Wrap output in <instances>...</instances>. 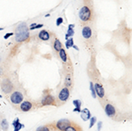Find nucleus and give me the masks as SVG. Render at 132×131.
<instances>
[{
    "label": "nucleus",
    "mask_w": 132,
    "mask_h": 131,
    "mask_svg": "<svg viewBox=\"0 0 132 131\" xmlns=\"http://www.w3.org/2000/svg\"><path fill=\"white\" fill-rule=\"evenodd\" d=\"M70 121H68V120H60V121L57 122V124H56V127L57 128H59L60 130H62V131H64L66 129V128L68 126H70Z\"/></svg>",
    "instance_id": "nucleus-8"
},
{
    "label": "nucleus",
    "mask_w": 132,
    "mask_h": 131,
    "mask_svg": "<svg viewBox=\"0 0 132 131\" xmlns=\"http://www.w3.org/2000/svg\"><path fill=\"white\" fill-rule=\"evenodd\" d=\"M105 113L108 117H113L116 115V108L113 105L111 104H107L105 106Z\"/></svg>",
    "instance_id": "nucleus-6"
},
{
    "label": "nucleus",
    "mask_w": 132,
    "mask_h": 131,
    "mask_svg": "<svg viewBox=\"0 0 132 131\" xmlns=\"http://www.w3.org/2000/svg\"><path fill=\"white\" fill-rule=\"evenodd\" d=\"M12 125H13L14 127V129L18 131H20V129H21V128H23V125L20 122V120H18V118L14 120L13 122H12Z\"/></svg>",
    "instance_id": "nucleus-14"
},
{
    "label": "nucleus",
    "mask_w": 132,
    "mask_h": 131,
    "mask_svg": "<svg viewBox=\"0 0 132 131\" xmlns=\"http://www.w3.org/2000/svg\"><path fill=\"white\" fill-rule=\"evenodd\" d=\"M59 56H60L61 59L63 60V62H67V59H68V57H67L66 52H65V50H64V49H62L60 51H59Z\"/></svg>",
    "instance_id": "nucleus-18"
},
{
    "label": "nucleus",
    "mask_w": 132,
    "mask_h": 131,
    "mask_svg": "<svg viewBox=\"0 0 132 131\" xmlns=\"http://www.w3.org/2000/svg\"><path fill=\"white\" fill-rule=\"evenodd\" d=\"M12 35H13V33H9V34H5V37H4V38H5V39H8L9 37H11V36H12Z\"/></svg>",
    "instance_id": "nucleus-27"
},
{
    "label": "nucleus",
    "mask_w": 132,
    "mask_h": 131,
    "mask_svg": "<svg viewBox=\"0 0 132 131\" xmlns=\"http://www.w3.org/2000/svg\"><path fill=\"white\" fill-rule=\"evenodd\" d=\"M54 98L52 97L51 95H48L47 97L45 98V99H43V103L42 104L43 105H52L54 104Z\"/></svg>",
    "instance_id": "nucleus-15"
},
{
    "label": "nucleus",
    "mask_w": 132,
    "mask_h": 131,
    "mask_svg": "<svg viewBox=\"0 0 132 131\" xmlns=\"http://www.w3.org/2000/svg\"><path fill=\"white\" fill-rule=\"evenodd\" d=\"M96 121H97V118L96 117H91L90 118V125H89V128H92L93 127V125L95 124V122H96Z\"/></svg>",
    "instance_id": "nucleus-23"
},
{
    "label": "nucleus",
    "mask_w": 132,
    "mask_h": 131,
    "mask_svg": "<svg viewBox=\"0 0 132 131\" xmlns=\"http://www.w3.org/2000/svg\"><path fill=\"white\" fill-rule=\"evenodd\" d=\"M73 105L75 106V109L73 110L74 112H81V101L79 99L73 100Z\"/></svg>",
    "instance_id": "nucleus-13"
},
{
    "label": "nucleus",
    "mask_w": 132,
    "mask_h": 131,
    "mask_svg": "<svg viewBox=\"0 0 132 131\" xmlns=\"http://www.w3.org/2000/svg\"><path fill=\"white\" fill-rule=\"evenodd\" d=\"M82 35L85 39H90L92 36V29L90 27H85L82 29Z\"/></svg>",
    "instance_id": "nucleus-9"
},
{
    "label": "nucleus",
    "mask_w": 132,
    "mask_h": 131,
    "mask_svg": "<svg viewBox=\"0 0 132 131\" xmlns=\"http://www.w3.org/2000/svg\"><path fill=\"white\" fill-rule=\"evenodd\" d=\"M73 34H74L73 28H69L68 31H67L66 35H65V39H66V40H68V39H70V37H71Z\"/></svg>",
    "instance_id": "nucleus-21"
},
{
    "label": "nucleus",
    "mask_w": 132,
    "mask_h": 131,
    "mask_svg": "<svg viewBox=\"0 0 132 131\" xmlns=\"http://www.w3.org/2000/svg\"><path fill=\"white\" fill-rule=\"evenodd\" d=\"M79 19L82 21H88L91 19V10L89 7L83 6L79 11Z\"/></svg>",
    "instance_id": "nucleus-2"
},
{
    "label": "nucleus",
    "mask_w": 132,
    "mask_h": 131,
    "mask_svg": "<svg viewBox=\"0 0 132 131\" xmlns=\"http://www.w3.org/2000/svg\"><path fill=\"white\" fill-rule=\"evenodd\" d=\"M14 131H18V130H15V129H14Z\"/></svg>",
    "instance_id": "nucleus-32"
},
{
    "label": "nucleus",
    "mask_w": 132,
    "mask_h": 131,
    "mask_svg": "<svg viewBox=\"0 0 132 131\" xmlns=\"http://www.w3.org/2000/svg\"><path fill=\"white\" fill-rule=\"evenodd\" d=\"M65 85L66 87H70L72 85V77L70 74H67L65 77Z\"/></svg>",
    "instance_id": "nucleus-16"
},
{
    "label": "nucleus",
    "mask_w": 132,
    "mask_h": 131,
    "mask_svg": "<svg viewBox=\"0 0 132 131\" xmlns=\"http://www.w3.org/2000/svg\"><path fill=\"white\" fill-rule=\"evenodd\" d=\"M54 49H55L56 51H58V52L63 49V48H62V43H61V41L58 40V39H55V42H54Z\"/></svg>",
    "instance_id": "nucleus-17"
},
{
    "label": "nucleus",
    "mask_w": 132,
    "mask_h": 131,
    "mask_svg": "<svg viewBox=\"0 0 132 131\" xmlns=\"http://www.w3.org/2000/svg\"><path fill=\"white\" fill-rule=\"evenodd\" d=\"M39 38L42 40H48L49 39V34L46 30H42L39 33Z\"/></svg>",
    "instance_id": "nucleus-12"
},
{
    "label": "nucleus",
    "mask_w": 132,
    "mask_h": 131,
    "mask_svg": "<svg viewBox=\"0 0 132 131\" xmlns=\"http://www.w3.org/2000/svg\"><path fill=\"white\" fill-rule=\"evenodd\" d=\"M81 114V118H82L83 121H88L89 119H90L91 117H92V115H91V113L89 111L87 108H85V109L81 110L80 112Z\"/></svg>",
    "instance_id": "nucleus-10"
},
{
    "label": "nucleus",
    "mask_w": 132,
    "mask_h": 131,
    "mask_svg": "<svg viewBox=\"0 0 132 131\" xmlns=\"http://www.w3.org/2000/svg\"><path fill=\"white\" fill-rule=\"evenodd\" d=\"M63 22H64V19H63L62 17H59L58 19H56V22H55V23H56V26L58 27V26H60Z\"/></svg>",
    "instance_id": "nucleus-24"
},
{
    "label": "nucleus",
    "mask_w": 132,
    "mask_h": 131,
    "mask_svg": "<svg viewBox=\"0 0 132 131\" xmlns=\"http://www.w3.org/2000/svg\"><path fill=\"white\" fill-rule=\"evenodd\" d=\"M2 30H4V27H0V31H2Z\"/></svg>",
    "instance_id": "nucleus-31"
},
{
    "label": "nucleus",
    "mask_w": 132,
    "mask_h": 131,
    "mask_svg": "<svg viewBox=\"0 0 132 131\" xmlns=\"http://www.w3.org/2000/svg\"><path fill=\"white\" fill-rule=\"evenodd\" d=\"M1 128H3L4 130H7L8 129V122L5 119H4L1 122Z\"/></svg>",
    "instance_id": "nucleus-22"
},
{
    "label": "nucleus",
    "mask_w": 132,
    "mask_h": 131,
    "mask_svg": "<svg viewBox=\"0 0 132 131\" xmlns=\"http://www.w3.org/2000/svg\"><path fill=\"white\" fill-rule=\"evenodd\" d=\"M35 26H36V24H35V23H33V24H31V25H30V27H34Z\"/></svg>",
    "instance_id": "nucleus-29"
},
{
    "label": "nucleus",
    "mask_w": 132,
    "mask_h": 131,
    "mask_svg": "<svg viewBox=\"0 0 132 131\" xmlns=\"http://www.w3.org/2000/svg\"><path fill=\"white\" fill-rule=\"evenodd\" d=\"M64 131H77V129H76L75 128H74L73 126H71V125H70V126H68L66 128V129Z\"/></svg>",
    "instance_id": "nucleus-25"
},
{
    "label": "nucleus",
    "mask_w": 132,
    "mask_h": 131,
    "mask_svg": "<svg viewBox=\"0 0 132 131\" xmlns=\"http://www.w3.org/2000/svg\"><path fill=\"white\" fill-rule=\"evenodd\" d=\"M65 46H66L67 49H70V48L73 47V46H74L73 39H72V38L68 39V40H66V42H65Z\"/></svg>",
    "instance_id": "nucleus-19"
},
{
    "label": "nucleus",
    "mask_w": 132,
    "mask_h": 131,
    "mask_svg": "<svg viewBox=\"0 0 132 131\" xmlns=\"http://www.w3.org/2000/svg\"><path fill=\"white\" fill-rule=\"evenodd\" d=\"M69 96H70V91H69L68 87H64V88H63V89L60 91V93H59L58 99H59V100L64 102V101H66L67 99H69Z\"/></svg>",
    "instance_id": "nucleus-4"
},
{
    "label": "nucleus",
    "mask_w": 132,
    "mask_h": 131,
    "mask_svg": "<svg viewBox=\"0 0 132 131\" xmlns=\"http://www.w3.org/2000/svg\"><path fill=\"white\" fill-rule=\"evenodd\" d=\"M29 37V31L25 23H20L18 26L15 31V40L16 41L20 42L26 40Z\"/></svg>",
    "instance_id": "nucleus-1"
},
{
    "label": "nucleus",
    "mask_w": 132,
    "mask_h": 131,
    "mask_svg": "<svg viewBox=\"0 0 132 131\" xmlns=\"http://www.w3.org/2000/svg\"><path fill=\"white\" fill-rule=\"evenodd\" d=\"M23 100V94L20 92H14L11 95V101H12L13 104H20L21 101Z\"/></svg>",
    "instance_id": "nucleus-3"
},
{
    "label": "nucleus",
    "mask_w": 132,
    "mask_h": 131,
    "mask_svg": "<svg viewBox=\"0 0 132 131\" xmlns=\"http://www.w3.org/2000/svg\"><path fill=\"white\" fill-rule=\"evenodd\" d=\"M12 88H13V86H12L11 81L8 80V79H5V80L2 83V90H3L5 93H11L12 90Z\"/></svg>",
    "instance_id": "nucleus-5"
},
{
    "label": "nucleus",
    "mask_w": 132,
    "mask_h": 131,
    "mask_svg": "<svg viewBox=\"0 0 132 131\" xmlns=\"http://www.w3.org/2000/svg\"><path fill=\"white\" fill-rule=\"evenodd\" d=\"M37 131H49V128L47 127H43V128H39Z\"/></svg>",
    "instance_id": "nucleus-26"
},
{
    "label": "nucleus",
    "mask_w": 132,
    "mask_h": 131,
    "mask_svg": "<svg viewBox=\"0 0 132 131\" xmlns=\"http://www.w3.org/2000/svg\"><path fill=\"white\" fill-rule=\"evenodd\" d=\"M74 27V25H70L69 26V28H73Z\"/></svg>",
    "instance_id": "nucleus-30"
},
{
    "label": "nucleus",
    "mask_w": 132,
    "mask_h": 131,
    "mask_svg": "<svg viewBox=\"0 0 132 131\" xmlns=\"http://www.w3.org/2000/svg\"><path fill=\"white\" fill-rule=\"evenodd\" d=\"M31 108H32V103L29 102V101H24L20 105V109L24 112L29 111V110H31Z\"/></svg>",
    "instance_id": "nucleus-11"
},
{
    "label": "nucleus",
    "mask_w": 132,
    "mask_h": 131,
    "mask_svg": "<svg viewBox=\"0 0 132 131\" xmlns=\"http://www.w3.org/2000/svg\"><path fill=\"white\" fill-rule=\"evenodd\" d=\"M101 128H102V122L101 121H99V122H98V130H100L101 129Z\"/></svg>",
    "instance_id": "nucleus-28"
},
{
    "label": "nucleus",
    "mask_w": 132,
    "mask_h": 131,
    "mask_svg": "<svg viewBox=\"0 0 132 131\" xmlns=\"http://www.w3.org/2000/svg\"><path fill=\"white\" fill-rule=\"evenodd\" d=\"M90 90H91V93H92V98H94L95 99L96 98V93H95V89H94V84L92 82H90Z\"/></svg>",
    "instance_id": "nucleus-20"
},
{
    "label": "nucleus",
    "mask_w": 132,
    "mask_h": 131,
    "mask_svg": "<svg viewBox=\"0 0 132 131\" xmlns=\"http://www.w3.org/2000/svg\"><path fill=\"white\" fill-rule=\"evenodd\" d=\"M94 89H95L96 95L99 96V98H104V96H105V91H104V87L101 85V84L96 83L94 84Z\"/></svg>",
    "instance_id": "nucleus-7"
}]
</instances>
